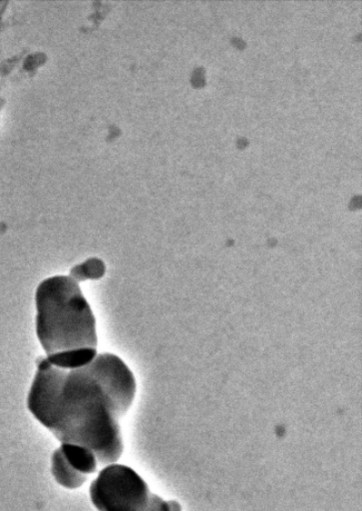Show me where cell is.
I'll use <instances>...</instances> for the list:
<instances>
[{
    "mask_svg": "<svg viewBox=\"0 0 362 511\" xmlns=\"http://www.w3.org/2000/svg\"><path fill=\"white\" fill-rule=\"evenodd\" d=\"M136 378L122 359L98 353L92 362L63 369L40 359L27 408L62 444L92 449L103 466L123 454L119 425L132 406Z\"/></svg>",
    "mask_w": 362,
    "mask_h": 511,
    "instance_id": "cell-1",
    "label": "cell"
},
{
    "mask_svg": "<svg viewBox=\"0 0 362 511\" xmlns=\"http://www.w3.org/2000/svg\"><path fill=\"white\" fill-rule=\"evenodd\" d=\"M36 336L46 358L97 353L96 318L80 284L58 275L40 283L35 293Z\"/></svg>",
    "mask_w": 362,
    "mask_h": 511,
    "instance_id": "cell-2",
    "label": "cell"
},
{
    "mask_svg": "<svg viewBox=\"0 0 362 511\" xmlns=\"http://www.w3.org/2000/svg\"><path fill=\"white\" fill-rule=\"evenodd\" d=\"M89 494L98 511H148L153 497L134 469L118 464L108 465L99 473Z\"/></svg>",
    "mask_w": 362,
    "mask_h": 511,
    "instance_id": "cell-3",
    "label": "cell"
},
{
    "mask_svg": "<svg viewBox=\"0 0 362 511\" xmlns=\"http://www.w3.org/2000/svg\"><path fill=\"white\" fill-rule=\"evenodd\" d=\"M59 448L76 472L86 477L96 473L99 463L92 449L74 444H62Z\"/></svg>",
    "mask_w": 362,
    "mask_h": 511,
    "instance_id": "cell-4",
    "label": "cell"
},
{
    "mask_svg": "<svg viewBox=\"0 0 362 511\" xmlns=\"http://www.w3.org/2000/svg\"><path fill=\"white\" fill-rule=\"evenodd\" d=\"M52 473L56 483L67 489H77L83 486L88 477L76 472V470L67 463L60 448H57L52 458Z\"/></svg>",
    "mask_w": 362,
    "mask_h": 511,
    "instance_id": "cell-5",
    "label": "cell"
},
{
    "mask_svg": "<svg viewBox=\"0 0 362 511\" xmlns=\"http://www.w3.org/2000/svg\"><path fill=\"white\" fill-rule=\"evenodd\" d=\"M105 274V265L100 259H89L86 262L74 267L70 272L78 283L86 280H96L103 277Z\"/></svg>",
    "mask_w": 362,
    "mask_h": 511,
    "instance_id": "cell-6",
    "label": "cell"
},
{
    "mask_svg": "<svg viewBox=\"0 0 362 511\" xmlns=\"http://www.w3.org/2000/svg\"><path fill=\"white\" fill-rule=\"evenodd\" d=\"M148 511H182V506L176 500L166 502L157 495H153L152 504Z\"/></svg>",
    "mask_w": 362,
    "mask_h": 511,
    "instance_id": "cell-7",
    "label": "cell"
}]
</instances>
